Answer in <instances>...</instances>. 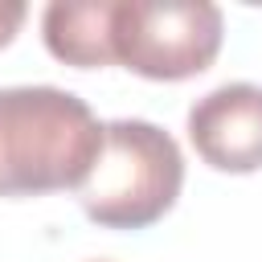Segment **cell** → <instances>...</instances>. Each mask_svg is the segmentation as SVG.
Instances as JSON below:
<instances>
[{"mask_svg":"<svg viewBox=\"0 0 262 262\" xmlns=\"http://www.w3.org/2000/svg\"><path fill=\"white\" fill-rule=\"evenodd\" d=\"M111 16L115 0H53L41 12L45 49L74 70H102L115 61Z\"/></svg>","mask_w":262,"mask_h":262,"instance_id":"obj_5","label":"cell"},{"mask_svg":"<svg viewBox=\"0 0 262 262\" xmlns=\"http://www.w3.org/2000/svg\"><path fill=\"white\" fill-rule=\"evenodd\" d=\"M188 143L217 172L262 168V86L225 82L188 106Z\"/></svg>","mask_w":262,"mask_h":262,"instance_id":"obj_4","label":"cell"},{"mask_svg":"<svg viewBox=\"0 0 262 262\" xmlns=\"http://www.w3.org/2000/svg\"><path fill=\"white\" fill-rule=\"evenodd\" d=\"M221 37L225 16L209 0H115L111 53L139 78H196L217 61Z\"/></svg>","mask_w":262,"mask_h":262,"instance_id":"obj_3","label":"cell"},{"mask_svg":"<svg viewBox=\"0 0 262 262\" xmlns=\"http://www.w3.org/2000/svg\"><path fill=\"white\" fill-rule=\"evenodd\" d=\"M180 188V143L147 119H111L102 123V147L78 188V205L102 229H147L176 205Z\"/></svg>","mask_w":262,"mask_h":262,"instance_id":"obj_2","label":"cell"},{"mask_svg":"<svg viewBox=\"0 0 262 262\" xmlns=\"http://www.w3.org/2000/svg\"><path fill=\"white\" fill-rule=\"evenodd\" d=\"M25 16H29V8H25L20 0H0V49H4L16 33H20Z\"/></svg>","mask_w":262,"mask_h":262,"instance_id":"obj_6","label":"cell"},{"mask_svg":"<svg viewBox=\"0 0 262 262\" xmlns=\"http://www.w3.org/2000/svg\"><path fill=\"white\" fill-rule=\"evenodd\" d=\"M102 147L94 111L61 86L0 90V196L82 188Z\"/></svg>","mask_w":262,"mask_h":262,"instance_id":"obj_1","label":"cell"}]
</instances>
